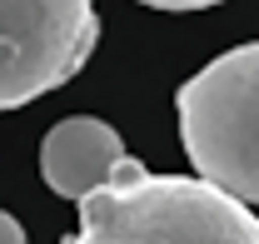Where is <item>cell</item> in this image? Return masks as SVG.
<instances>
[{"label": "cell", "instance_id": "obj_1", "mask_svg": "<svg viewBox=\"0 0 259 244\" xmlns=\"http://www.w3.org/2000/svg\"><path fill=\"white\" fill-rule=\"evenodd\" d=\"M65 244H259V214L199 175H150L135 154L80 199Z\"/></svg>", "mask_w": 259, "mask_h": 244}, {"label": "cell", "instance_id": "obj_2", "mask_svg": "<svg viewBox=\"0 0 259 244\" xmlns=\"http://www.w3.org/2000/svg\"><path fill=\"white\" fill-rule=\"evenodd\" d=\"M175 110L199 180L239 205H259V40L234 45L190 75Z\"/></svg>", "mask_w": 259, "mask_h": 244}, {"label": "cell", "instance_id": "obj_3", "mask_svg": "<svg viewBox=\"0 0 259 244\" xmlns=\"http://www.w3.org/2000/svg\"><path fill=\"white\" fill-rule=\"evenodd\" d=\"M95 45V0H0V110L60 90Z\"/></svg>", "mask_w": 259, "mask_h": 244}, {"label": "cell", "instance_id": "obj_4", "mask_svg": "<svg viewBox=\"0 0 259 244\" xmlns=\"http://www.w3.org/2000/svg\"><path fill=\"white\" fill-rule=\"evenodd\" d=\"M125 159V140L115 125L95 120V115H70L60 120L45 145H40V175L60 199H85L100 184H110L115 165Z\"/></svg>", "mask_w": 259, "mask_h": 244}, {"label": "cell", "instance_id": "obj_5", "mask_svg": "<svg viewBox=\"0 0 259 244\" xmlns=\"http://www.w3.org/2000/svg\"><path fill=\"white\" fill-rule=\"evenodd\" d=\"M140 5H155V10H209L220 0H140Z\"/></svg>", "mask_w": 259, "mask_h": 244}, {"label": "cell", "instance_id": "obj_6", "mask_svg": "<svg viewBox=\"0 0 259 244\" xmlns=\"http://www.w3.org/2000/svg\"><path fill=\"white\" fill-rule=\"evenodd\" d=\"M0 244H25L20 219H15V214H5V210H0Z\"/></svg>", "mask_w": 259, "mask_h": 244}]
</instances>
